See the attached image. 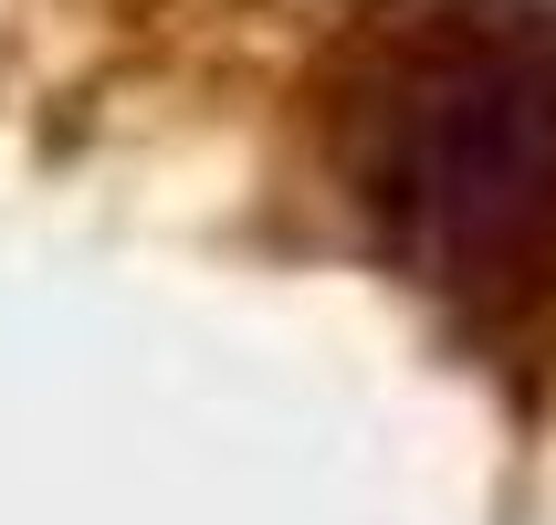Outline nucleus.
Masks as SVG:
<instances>
[{
    "label": "nucleus",
    "mask_w": 556,
    "mask_h": 525,
    "mask_svg": "<svg viewBox=\"0 0 556 525\" xmlns=\"http://www.w3.org/2000/svg\"><path fill=\"white\" fill-rule=\"evenodd\" d=\"M326 158L368 252L472 347L556 337V11L389 0L326 95Z\"/></svg>",
    "instance_id": "nucleus-1"
}]
</instances>
